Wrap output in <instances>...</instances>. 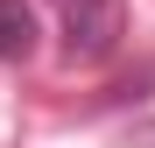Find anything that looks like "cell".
<instances>
[{"mask_svg": "<svg viewBox=\"0 0 155 148\" xmlns=\"http://www.w3.org/2000/svg\"><path fill=\"white\" fill-rule=\"evenodd\" d=\"M127 148H155V120H141V127H127Z\"/></svg>", "mask_w": 155, "mask_h": 148, "instance_id": "3", "label": "cell"}, {"mask_svg": "<svg viewBox=\"0 0 155 148\" xmlns=\"http://www.w3.org/2000/svg\"><path fill=\"white\" fill-rule=\"evenodd\" d=\"M35 57V7L28 0H0V64Z\"/></svg>", "mask_w": 155, "mask_h": 148, "instance_id": "2", "label": "cell"}, {"mask_svg": "<svg viewBox=\"0 0 155 148\" xmlns=\"http://www.w3.org/2000/svg\"><path fill=\"white\" fill-rule=\"evenodd\" d=\"M64 21V57L71 64H106L120 35H127V7L120 0H49Z\"/></svg>", "mask_w": 155, "mask_h": 148, "instance_id": "1", "label": "cell"}]
</instances>
